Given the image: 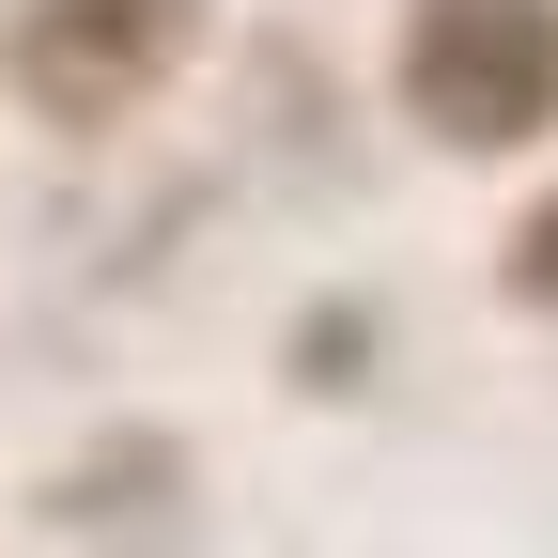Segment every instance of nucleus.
Instances as JSON below:
<instances>
[{
    "mask_svg": "<svg viewBox=\"0 0 558 558\" xmlns=\"http://www.w3.org/2000/svg\"><path fill=\"white\" fill-rule=\"evenodd\" d=\"M512 295L558 311V202H527V233H512Z\"/></svg>",
    "mask_w": 558,
    "mask_h": 558,
    "instance_id": "7ed1b4c3",
    "label": "nucleus"
},
{
    "mask_svg": "<svg viewBox=\"0 0 558 558\" xmlns=\"http://www.w3.org/2000/svg\"><path fill=\"white\" fill-rule=\"evenodd\" d=\"M403 109L450 156H512L558 124V0H418L403 16Z\"/></svg>",
    "mask_w": 558,
    "mask_h": 558,
    "instance_id": "f257e3e1",
    "label": "nucleus"
},
{
    "mask_svg": "<svg viewBox=\"0 0 558 558\" xmlns=\"http://www.w3.org/2000/svg\"><path fill=\"white\" fill-rule=\"evenodd\" d=\"M202 47V0H16V94L47 124H124L140 94Z\"/></svg>",
    "mask_w": 558,
    "mask_h": 558,
    "instance_id": "f03ea898",
    "label": "nucleus"
}]
</instances>
